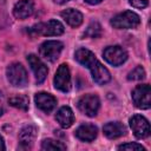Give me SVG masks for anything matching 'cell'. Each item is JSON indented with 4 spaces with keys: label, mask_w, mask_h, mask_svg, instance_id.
Returning a JSON list of instances; mask_svg holds the SVG:
<instances>
[{
    "label": "cell",
    "mask_w": 151,
    "mask_h": 151,
    "mask_svg": "<svg viewBox=\"0 0 151 151\" xmlns=\"http://www.w3.org/2000/svg\"><path fill=\"white\" fill-rule=\"evenodd\" d=\"M65 28L64 25L55 19L45 21V22H38L33 25L29 29L28 33L33 37L37 35H42V37H58L64 33Z\"/></svg>",
    "instance_id": "cell-1"
},
{
    "label": "cell",
    "mask_w": 151,
    "mask_h": 151,
    "mask_svg": "<svg viewBox=\"0 0 151 151\" xmlns=\"http://www.w3.org/2000/svg\"><path fill=\"white\" fill-rule=\"evenodd\" d=\"M140 24V18L132 11H124L118 13L111 19V26L117 29H130L134 28Z\"/></svg>",
    "instance_id": "cell-2"
},
{
    "label": "cell",
    "mask_w": 151,
    "mask_h": 151,
    "mask_svg": "<svg viewBox=\"0 0 151 151\" xmlns=\"http://www.w3.org/2000/svg\"><path fill=\"white\" fill-rule=\"evenodd\" d=\"M6 76L9 84L14 87H24L28 81L27 72L20 63H12L6 68Z\"/></svg>",
    "instance_id": "cell-3"
},
{
    "label": "cell",
    "mask_w": 151,
    "mask_h": 151,
    "mask_svg": "<svg viewBox=\"0 0 151 151\" xmlns=\"http://www.w3.org/2000/svg\"><path fill=\"white\" fill-rule=\"evenodd\" d=\"M132 101L136 107L147 110L151 106V87L149 84L137 85L132 91Z\"/></svg>",
    "instance_id": "cell-4"
},
{
    "label": "cell",
    "mask_w": 151,
    "mask_h": 151,
    "mask_svg": "<svg viewBox=\"0 0 151 151\" xmlns=\"http://www.w3.org/2000/svg\"><path fill=\"white\" fill-rule=\"evenodd\" d=\"M77 106L81 113H84L87 117H94L98 113V110L100 107V100L99 97L96 94H85L78 99Z\"/></svg>",
    "instance_id": "cell-5"
},
{
    "label": "cell",
    "mask_w": 151,
    "mask_h": 151,
    "mask_svg": "<svg viewBox=\"0 0 151 151\" xmlns=\"http://www.w3.org/2000/svg\"><path fill=\"white\" fill-rule=\"evenodd\" d=\"M64 48V45L59 40H46L39 46V54L41 58H44L47 61H55L61 51Z\"/></svg>",
    "instance_id": "cell-6"
},
{
    "label": "cell",
    "mask_w": 151,
    "mask_h": 151,
    "mask_svg": "<svg viewBox=\"0 0 151 151\" xmlns=\"http://www.w3.org/2000/svg\"><path fill=\"white\" fill-rule=\"evenodd\" d=\"M103 57L110 65L120 66L126 61L127 53L122 46L114 45V46H107L103 51Z\"/></svg>",
    "instance_id": "cell-7"
},
{
    "label": "cell",
    "mask_w": 151,
    "mask_h": 151,
    "mask_svg": "<svg viewBox=\"0 0 151 151\" xmlns=\"http://www.w3.org/2000/svg\"><path fill=\"white\" fill-rule=\"evenodd\" d=\"M53 84L54 87L61 92H68L71 90V74H70V68L66 64H61L53 78Z\"/></svg>",
    "instance_id": "cell-8"
},
{
    "label": "cell",
    "mask_w": 151,
    "mask_h": 151,
    "mask_svg": "<svg viewBox=\"0 0 151 151\" xmlns=\"http://www.w3.org/2000/svg\"><path fill=\"white\" fill-rule=\"evenodd\" d=\"M130 127L133 134L139 139H143L150 136L151 130H150L149 120L142 114H134L130 118Z\"/></svg>",
    "instance_id": "cell-9"
},
{
    "label": "cell",
    "mask_w": 151,
    "mask_h": 151,
    "mask_svg": "<svg viewBox=\"0 0 151 151\" xmlns=\"http://www.w3.org/2000/svg\"><path fill=\"white\" fill-rule=\"evenodd\" d=\"M27 61H28V65L31 66V70L34 73L35 81L38 84H41L47 77V73H48L47 66L35 54H28L27 55Z\"/></svg>",
    "instance_id": "cell-10"
},
{
    "label": "cell",
    "mask_w": 151,
    "mask_h": 151,
    "mask_svg": "<svg viewBox=\"0 0 151 151\" xmlns=\"http://www.w3.org/2000/svg\"><path fill=\"white\" fill-rule=\"evenodd\" d=\"M90 72H91V76H92V79L99 84V85H104L106 83H109L111 80V74H110V71L98 60L96 59L91 66L88 67Z\"/></svg>",
    "instance_id": "cell-11"
},
{
    "label": "cell",
    "mask_w": 151,
    "mask_h": 151,
    "mask_svg": "<svg viewBox=\"0 0 151 151\" xmlns=\"http://www.w3.org/2000/svg\"><path fill=\"white\" fill-rule=\"evenodd\" d=\"M34 101L35 105L39 110H41L45 113H50L54 110V107L57 106V99L47 93V92H38L34 96Z\"/></svg>",
    "instance_id": "cell-12"
},
{
    "label": "cell",
    "mask_w": 151,
    "mask_h": 151,
    "mask_svg": "<svg viewBox=\"0 0 151 151\" xmlns=\"http://www.w3.org/2000/svg\"><path fill=\"white\" fill-rule=\"evenodd\" d=\"M34 12V4L32 0H19L13 7V15L19 19L24 20L31 17Z\"/></svg>",
    "instance_id": "cell-13"
},
{
    "label": "cell",
    "mask_w": 151,
    "mask_h": 151,
    "mask_svg": "<svg viewBox=\"0 0 151 151\" xmlns=\"http://www.w3.org/2000/svg\"><path fill=\"white\" fill-rule=\"evenodd\" d=\"M37 136V127L34 125H25L20 132H19V142H20V147L22 149H31L34 139Z\"/></svg>",
    "instance_id": "cell-14"
},
{
    "label": "cell",
    "mask_w": 151,
    "mask_h": 151,
    "mask_svg": "<svg viewBox=\"0 0 151 151\" xmlns=\"http://www.w3.org/2000/svg\"><path fill=\"white\" fill-rule=\"evenodd\" d=\"M74 134L79 140L88 143V142H92L97 138L98 127L93 124H83L76 130Z\"/></svg>",
    "instance_id": "cell-15"
},
{
    "label": "cell",
    "mask_w": 151,
    "mask_h": 151,
    "mask_svg": "<svg viewBox=\"0 0 151 151\" xmlns=\"http://www.w3.org/2000/svg\"><path fill=\"white\" fill-rule=\"evenodd\" d=\"M103 132L109 139H116L126 133V127L120 122H109L104 125Z\"/></svg>",
    "instance_id": "cell-16"
},
{
    "label": "cell",
    "mask_w": 151,
    "mask_h": 151,
    "mask_svg": "<svg viewBox=\"0 0 151 151\" xmlns=\"http://www.w3.org/2000/svg\"><path fill=\"white\" fill-rule=\"evenodd\" d=\"M55 120L59 123V125L64 129L70 127L74 122V114L70 106H63L60 107L55 113Z\"/></svg>",
    "instance_id": "cell-17"
},
{
    "label": "cell",
    "mask_w": 151,
    "mask_h": 151,
    "mask_svg": "<svg viewBox=\"0 0 151 151\" xmlns=\"http://www.w3.org/2000/svg\"><path fill=\"white\" fill-rule=\"evenodd\" d=\"M60 15L71 27H78L83 22V14L74 8H66L60 13Z\"/></svg>",
    "instance_id": "cell-18"
},
{
    "label": "cell",
    "mask_w": 151,
    "mask_h": 151,
    "mask_svg": "<svg viewBox=\"0 0 151 151\" xmlns=\"http://www.w3.org/2000/svg\"><path fill=\"white\" fill-rule=\"evenodd\" d=\"M74 59H76L80 65H83V66H85V67L88 68V67L91 66V64H92L97 58H96L94 53L91 52L90 50H87V48H78V50L76 51V53H74Z\"/></svg>",
    "instance_id": "cell-19"
},
{
    "label": "cell",
    "mask_w": 151,
    "mask_h": 151,
    "mask_svg": "<svg viewBox=\"0 0 151 151\" xmlns=\"http://www.w3.org/2000/svg\"><path fill=\"white\" fill-rule=\"evenodd\" d=\"M41 150H46V151L66 150V145L63 144L59 140H55V139H52V138H47V139H44L41 142Z\"/></svg>",
    "instance_id": "cell-20"
},
{
    "label": "cell",
    "mask_w": 151,
    "mask_h": 151,
    "mask_svg": "<svg viewBox=\"0 0 151 151\" xmlns=\"http://www.w3.org/2000/svg\"><path fill=\"white\" fill-rule=\"evenodd\" d=\"M9 105L17 107V109H20V110H24L26 111L28 109V97L27 96H24V94H19V96H15V97H12L9 100H8Z\"/></svg>",
    "instance_id": "cell-21"
},
{
    "label": "cell",
    "mask_w": 151,
    "mask_h": 151,
    "mask_svg": "<svg viewBox=\"0 0 151 151\" xmlns=\"http://www.w3.org/2000/svg\"><path fill=\"white\" fill-rule=\"evenodd\" d=\"M100 34H101V26L97 21H92L84 32V35L88 38H98Z\"/></svg>",
    "instance_id": "cell-22"
},
{
    "label": "cell",
    "mask_w": 151,
    "mask_h": 151,
    "mask_svg": "<svg viewBox=\"0 0 151 151\" xmlns=\"http://www.w3.org/2000/svg\"><path fill=\"white\" fill-rule=\"evenodd\" d=\"M145 78V70L142 66H137L134 67L132 71L129 72L127 74V79L129 80H142Z\"/></svg>",
    "instance_id": "cell-23"
},
{
    "label": "cell",
    "mask_w": 151,
    "mask_h": 151,
    "mask_svg": "<svg viewBox=\"0 0 151 151\" xmlns=\"http://www.w3.org/2000/svg\"><path fill=\"white\" fill-rule=\"evenodd\" d=\"M118 150H126V151H134V150H142L144 151L145 147L142 146L140 144L138 143H125V144H122L118 146Z\"/></svg>",
    "instance_id": "cell-24"
},
{
    "label": "cell",
    "mask_w": 151,
    "mask_h": 151,
    "mask_svg": "<svg viewBox=\"0 0 151 151\" xmlns=\"http://www.w3.org/2000/svg\"><path fill=\"white\" fill-rule=\"evenodd\" d=\"M129 4L138 9H143L145 7H147L149 5V0H129Z\"/></svg>",
    "instance_id": "cell-25"
},
{
    "label": "cell",
    "mask_w": 151,
    "mask_h": 151,
    "mask_svg": "<svg viewBox=\"0 0 151 151\" xmlns=\"http://www.w3.org/2000/svg\"><path fill=\"white\" fill-rule=\"evenodd\" d=\"M4 104H5V98H4V94L0 92V116L4 112Z\"/></svg>",
    "instance_id": "cell-26"
},
{
    "label": "cell",
    "mask_w": 151,
    "mask_h": 151,
    "mask_svg": "<svg viewBox=\"0 0 151 151\" xmlns=\"http://www.w3.org/2000/svg\"><path fill=\"white\" fill-rule=\"evenodd\" d=\"M85 2H87V4H90V5H98V4H100L103 0H84Z\"/></svg>",
    "instance_id": "cell-27"
},
{
    "label": "cell",
    "mask_w": 151,
    "mask_h": 151,
    "mask_svg": "<svg viewBox=\"0 0 151 151\" xmlns=\"http://www.w3.org/2000/svg\"><path fill=\"white\" fill-rule=\"evenodd\" d=\"M6 149V146H5V142H4V138L0 136V151H2V150H5Z\"/></svg>",
    "instance_id": "cell-28"
},
{
    "label": "cell",
    "mask_w": 151,
    "mask_h": 151,
    "mask_svg": "<svg viewBox=\"0 0 151 151\" xmlns=\"http://www.w3.org/2000/svg\"><path fill=\"white\" fill-rule=\"evenodd\" d=\"M67 1H70V0H54V2H55V4H59V5H63V4H66Z\"/></svg>",
    "instance_id": "cell-29"
}]
</instances>
